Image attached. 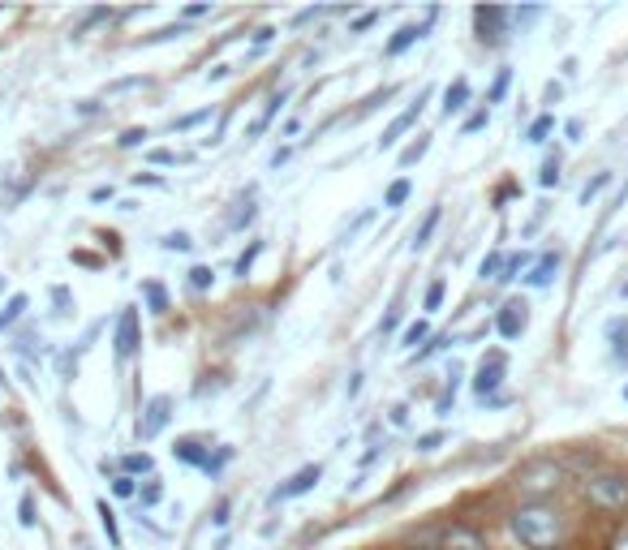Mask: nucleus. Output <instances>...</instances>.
<instances>
[{
  "instance_id": "obj_7",
  "label": "nucleus",
  "mask_w": 628,
  "mask_h": 550,
  "mask_svg": "<svg viewBox=\"0 0 628 550\" xmlns=\"http://www.w3.org/2000/svg\"><path fill=\"white\" fill-rule=\"evenodd\" d=\"M426 99H431V86H426V91H418V104H409V108L401 112V117H396L388 129H383V138H379V151H392L396 142H401V134H409V129L418 125V117H422V104H426Z\"/></svg>"
},
{
  "instance_id": "obj_10",
  "label": "nucleus",
  "mask_w": 628,
  "mask_h": 550,
  "mask_svg": "<svg viewBox=\"0 0 628 550\" xmlns=\"http://www.w3.org/2000/svg\"><path fill=\"white\" fill-rule=\"evenodd\" d=\"M138 344H142V336H138V310H121V318H117V357H134Z\"/></svg>"
},
{
  "instance_id": "obj_31",
  "label": "nucleus",
  "mask_w": 628,
  "mask_h": 550,
  "mask_svg": "<svg viewBox=\"0 0 628 550\" xmlns=\"http://www.w3.org/2000/svg\"><path fill=\"white\" fill-rule=\"evenodd\" d=\"M435 224H439V207H435L431 215H426V224L418 228V233H413V250H422V245H426V241H431V233H435Z\"/></svg>"
},
{
  "instance_id": "obj_19",
  "label": "nucleus",
  "mask_w": 628,
  "mask_h": 550,
  "mask_svg": "<svg viewBox=\"0 0 628 550\" xmlns=\"http://www.w3.org/2000/svg\"><path fill=\"white\" fill-rule=\"evenodd\" d=\"M142 297H147V306L151 314H168V293H164V284H142Z\"/></svg>"
},
{
  "instance_id": "obj_45",
  "label": "nucleus",
  "mask_w": 628,
  "mask_h": 550,
  "mask_svg": "<svg viewBox=\"0 0 628 550\" xmlns=\"http://www.w3.org/2000/svg\"><path fill=\"white\" fill-rule=\"evenodd\" d=\"M392 422H396V426L409 422V409H405V404H396V409H392Z\"/></svg>"
},
{
  "instance_id": "obj_41",
  "label": "nucleus",
  "mask_w": 628,
  "mask_h": 550,
  "mask_svg": "<svg viewBox=\"0 0 628 550\" xmlns=\"http://www.w3.org/2000/svg\"><path fill=\"white\" fill-rule=\"evenodd\" d=\"M375 22H379V9H366V13H358V18H353L349 31H370Z\"/></svg>"
},
{
  "instance_id": "obj_50",
  "label": "nucleus",
  "mask_w": 628,
  "mask_h": 550,
  "mask_svg": "<svg viewBox=\"0 0 628 550\" xmlns=\"http://www.w3.org/2000/svg\"><path fill=\"white\" fill-rule=\"evenodd\" d=\"M611 550H628V533H624V538H620L616 546H611Z\"/></svg>"
},
{
  "instance_id": "obj_33",
  "label": "nucleus",
  "mask_w": 628,
  "mask_h": 550,
  "mask_svg": "<svg viewBox=\"0 0 628 550\" xmlns=\"http://www.w3.org/2000/svg\"><path fill=\"white\" fill-rule=\"evenodd\" d=\"M164 250L185 254V250H194V237H190V233H168V237H164Z\"/></svg>"
},
{
  "instance_id": "obj_24",
  "label": "nucleus",
  "mask_w": 628,
  "mask_h": 550,
  "mask_svg": "<svg viewBox=\"0 0 628 550\" xmlns=\"http://www.w3.org/2000/svg\"><path fill=\"white\" fill-rule=\"evenodd\" d=\"M499 271H504V254L491 250L487 258H482V267H478V280H495L499 284Z\"/></svg>"
},
{
  "instance_id": "obj_2",
  "label": "nucleus",
  "mask_w": 628,
  "mask_h": 550,
  "mask_svg": "<svg viewBox=\"0 0 628 550\" xmlns=\"http://www.w3.org/2000/svg\"><path fill=\"white\" fill-rule=\"evenodd\" d=\"M585 495H590V503L603 512H624L628 508V477L624 473H598L585 482Z\"/></svg>"
},
{
  "instance_id": "obj_9",
  "label": "nucleus",
  "mask_w": 628,
  "mask_h": 550,
  "mask_svg": "<svg viewBox=\"0 0 628 550\" xmlns=\"http://www.w3.org/2000/svg\"><path fill=\"white\" fill-rule=\"evenodd\" d=\"M435 550H487V542H482L474 529H465V525H448L435 538Z\"/></svg>"
},
{
  "instance_id": "obj_49",
  "label": "nucleus",
  "mask_w": 628,
  "mask_h": 550,
  "mask_svg": "<svg viewBox=\"0 0 628 550\" xmlns=\"http://www.w3.org/2000/svg\"><path fill=\"white\" fill-rule=\"evenodd\" d=\"M207 13H211L207 5H190V9H185V18H207Z\"/></svg>"
},
{
  "instance_id": "obj_42",
  "label": "nucleus",
  "mask_w": 628,
  "mask_h": 550,
  "mask_svg": "<svg viewBox=\"0 0 628 550\" xmlns=\"http://www.w3.org/2000/svg\"><path fill=\"white\" fill-rule=\"evenodd\" d=\"M203 121H211V108H203V112H190V117H181L173 129H194V125H203Z\"/></svg>"
},
{
  "instance_id": "obj_32",
  "label": "nucleus",
  "mask_w": 628,
  "mask_h": 550,
  "mask_svg": "<svg viewBox=\"0 0 628 550\" xmlns=\"http://www.w3.org/2000/svg\"><path fill=\"white\" fill-rule=\"evenodd\" d=\"M190 284L198 288V293H203V288L216 284V271H211V267H190Z\"/></svg>"
},
{
  "instance_id": "obj_38",
  "label": "nucleus",
  "mask_w": 628,
  "mask_h": 550,
  "mask_svg": "<svg viewBox=\"0 0 628 550\" xmlns=\"http://www.w3.org/2000/svg\"><path fill=\"white\" fill-rule=\"evenodd\" d=\"M18 516H22V525H26V529H35V520H39V516H35V499H31V495H22Z\"/></svg>"
},
{
  "instance_id": "obj_51",
  "label": "nucleus",
  "mask_w": 628,
  "mask_h": 550,
  "mask_svg": "<svg viewBox=\"0 0 628 550\" xmlns=\"http://www.w3.org/2000/svg\"><path fill=\"white\" fill-rule=\"evenodd\" d=\"M0 293H5V275H0Z\"/></svg>"
},
{
  "instance_id": "obj_29",
  "label": "nucleus",
  "mask_w": 628,
  "mask_h": 550,
  "mask_svg": "<svg viewBox=\"0 0 628 550\" xmlns=\"http://www.w3.org/2000/svg\"><path fill=\"white\" fill-rule=\"evenodd\" d=\"M259 254H263V241H250V250L241 254V258H237V267H233V271L241 275V280H246V275H250V267H254V258H259Z\"/></svg>"
},
{
  "instance_id": "obj_21",
  "label": "nucleus",
  "mask_w": 628,
  "mask_h": 550,
  "mask_svg": "<svg viewBox=\"0 0 628 550\" xmlns=\"http://www.w3.org/2000/svg\"><path fill=\"white\" fill-rule=\"evenodd\" d=\"M164 499V486H160V477H147V482L138 486V503L142 508H155V503Z\"/></svg>"
},
{
  "instance_id": "obj_25",
  "label": "nucleus",
  "mask_w": 628,
  "mask_h": 550,
  "mask_svg": "<svg viewBox=\"0 0 628 550\" xmlns=\"http://www.w3.org/2000/svg\"><path fill=\"white\" fill-rule=\"evenodd\" d=\"M538 185H542V190L560 185V155H547V164H542V172H538Z\"/></svg>"
},
{
  "instance_id": "obj_36",
  "label": "nucleus",
  "mask_w": 628,
  "mask_h": 550,
  "mask_svg": "<svg viewBox=\"0 0 628 550\" xmlns=\"http://www.w3.org/2000/svg\"><path fill=\"white\" fill-rule=\"evenodd\" d=\"M422 306H426V310H439V306H444V280H435L431 288H426V301H422Z\"/></svg>"
},
{
  "instance_id": "obj_46",
  "label": "nucleus",
  "mask_w": 628,
  "mask_h": 550,
  "mask_svg": "<svg viewBox=\"0 0 628 550\" xmlns=\"http://www.w3.org/2000/svg\"><path fill=\"white\" fill-rule=\"evenodd\" d=\"M181 35H185V26H168V31H160L155 39H181Z\"/></svg>"
},
{
  "instance_id": "obj_5",
  "label": "nucleus",
  "mask_w": 628,
  "mask_h": 550,
  "mask_svg": "<svg viewBox=\"0 0 628 550\" xmlns=\"http://www.w3.org/2000/svg\"><path fill=\"white\" fill-rule=\"evenodd\" d=\"M504 374H508V357H504V353H487V357H482L478 379H474V392H478L482 404H487V400L495 396V387L504 383Z\"/></svg>"
},
{
  "instance_id": "obj_13",
  "label": "nucleus",
  "mask_w": 628,
  "mask_h": 550,
  "mask_svg": "<svg viewBox=\"0 0 628 550\" xmlns=\"http://www.w3.org/2000/svg\"><path fill=\"white\" fill-rule=\"evenodd\" d=\"M173 456L185 460V465H198V469L211 473V452H203V443H198V439H181V443L173 447Z\"/></svg>"
},
{
  "instance_id": "obj_17",
  "label": "nucleus",
  "mask_w": 628,
  "mask_h": 550,
  "mask_svg": "<svg viewBox=\"0 0 628 550\" xmlns=\"http://www.w3.org/2000/svg\"><path fill=\"white\" fill-rule=\"evenodd\" d=\"M26 306H31V297H26V293H13V297H9V306H5V310H0V331H5V327H13V323H18V318L26 314Z\"/></svg>"
},
{
  "instance_id": "obj_47",
  "label": "nucleus",
  "mask_w": 628,
  "mask_h": 550,
  "mask_svg": "<svg viewBox=\"0 0 628 550\" xmlns=\"http://www.w3.org/2000/svg\"><path fill=\"white\" fill-rule=\"evenodd\" d=\"M271 39H276V31H271V26H263V31L254 35V43H259V48H263V43H271Z\"/></svg>"
},
{
  "instance_id": "obj_37",
  "label": "nucleus",
  "mask_w": 628,
  "mask_h": 550,
  "mask_svg": "<svg viewBox=\"0 0 628 550\" xmlns=\"http://www.w3.org/2000/svg\"><path fill=\"white\" fill-rule=\"evenodd\" d=\"M112 495H121V499H130V495H138L134 477H130V473H121V477H117V482H112Z\"/></svg>"
},
{
  "instance_id": "obj_52",
  "label": "nucleus",
  "mask_w": 628,
  "mask_h": 550,
  "mask_svg": "<svg viewBox=\"0 0 628 550\" xmlns=\"http://www.w3.org/2000/svg\"><path fill=\"white\" fill-rule=\"evenodd\" d=\"M624 404H628V387H624Z\"/></svg>"
},
{
  "instance_id": "obj_11",
  "label": "nucleus",
  "mask_w": 628,
  "mask_h": 550,
  "mask_svg": "<svg viewBox=\"0 0 628 550\" xmlns=\"http://www.w3.org/2000/svg\"><path fill=\"white\" fill-rule=\"evenodd\" d=\"M426 26H431V22H409V26H401V31H396V35L388 39V48H383V52H388V56H401V52H409L413 43H418V39L426 35Z\"/></svg>"
},
{
  "instance_id": "obj_35",
  "label": "nucleus",
  "mask_w": 628,
  "mask_h": 550,
  "mask_svg": "<svg viewBox=\"0 0 628 550\" xmlns=\"http://www.w3.org/2000/svg\"><path fill=\"white\" fill-rule=\"evenodd\" d=\"M448 434L444 430H431V434H418V452H435V447H444Z\"/></svg>"
},
{
  "instance_id": "obj_20",
  "label": "nucleus",
  "mask_w": 628,
  "mask_h": 550,
  "mask_svg": "<svg viewBox=\"0 0 628 550\" xmlns=\"http://www.w3.org/2000/svg\"><path fill=\"white\" fill-rule=\"evenodd\" d=\"M426 151H431V134H418V142H409V147L401 151V168H413Z\"/></svg>"
},
{
  "instance_id": "obj_30",
  "label": "nucleus",
  "mask_w": 628,
  "mask_h": 550,
  "mask_svg": "<svg viewBox=\"0 0 628 550\" xmlns=\"http://www.w3.org/2000/svg\"><path fill=\"white\" fill-rule=\"evenodd\" d=\"M607 185H611V172H598L594 181H585V190H581V202H585V207H590V198H594V194H603Z\"/></svg>"
},
{
  "instance_id": "obj_8",
  "label": "nucleus",
  "mask_w": 628,
  "mask_h": 550,
  "mask_svg": "<svg viewBox=\"0 0 628 550\" xmlns=\"http://www.w3.org/2000/svg\"><path fill=\"white\" fill-rule=\"evenodd\" d=\"M323 482V469L319 465H306V469H297L289 482H280L276 490H271V503H284V499H297V495H310L314 486Z\"/></svg>"
},
{
  "instance_id": "obj_26",
  "label": "nucleus",
  "mask_w": 628,
  "mask_h": 550,
  "mask_svg": "<svg viewBox=\"0 0 628 550\" xmlns=\"http://www.w3.org/2000/svg\"><path fill=\"white\" fill-rule=\"evenodd\" d=\"M551 129H555V117L547 112V117H538V121L530 125V134H525V142H534V147H538V142H547V138H551Z\"/></svg>"
},
{
  "instance_id": "obj_6",
  "label": "nucleus",
  "mask_w": 628,
  "mask_h": 550,
  "mask_svg": "<svg viewBox=\"0 0 628 550\" xmlns=\"http://www.w3.org/2000/svg\"><path fill=\"white\" fill-rule=\"evenodd\" d=\"M495 327H499V336H504V340H521V336H525V327H530V306H525L521 297L504 301V306H499Z\"/></svg>"
},
{
  "instance_id": "obj_34",
  "label": "nucleus",
  "mask_w": 628,
  "mask_h": 550,
  "mask_svg": "<svg viewBox=\"0 0 628 550\" xmlns=\"http://www.w3.org/2000/svg\"><path fill=\"white\" fill-rule=\"evenodd\" d=\"M508 82H512V74H508V69H499V78H495V86H491L487 104H499V99H504V95H508Z\"/></svg>"
},
{
  "instance_id": "obj_12",
  "label": "nucleus",
  "mask_w": 628,
  "mask_h": 550,
  "mask_svg": "<svg viewBox=\"0 0 628 550\" xmlns=\"http://www.w3.org/2000/svg\"><path fill=\"white\" fill-rule=\"evenodd\" d=\"M555 271H560V254H542L538 263L530 267V275H521L530 288H547L551 280H555Z\"/></svg>"
},
{
  "instance_id": "obj_48",
  "label": "nucleus",
  "mask_w": 628,
  "mask_h": 550,
  "mask_svg": "<svg viewBox=\"0 0 628 550\" xmlns=\"http://www.w3.org/2000/svg\"><path fill=\"white\" fill-rule=\"evenodd\" d=\"M211 520H216V525H228V503H216V516Z\"/></svg>"
},
{
  "instance_id": "obj_1",
  "label": "nucleus",
  "mask_w": 628,
  "mask_h": 550,
  "mask_svg": "<svg viewBox=\"0 0 628 550\" xmlns=\"http://www.w3.org/2000/svg\"><path fill=\"white\" fill-rule=\"evenodd\" d=\"M512 533L525 550H560L564 546V516L547 503H525L512 512Z\"/></svg>"
},
{
  "instance_id": "obj_23",
  "label": "nucleus",
  "mask_w": 628,
  "mask_h": 550,
  "mask_svg": "<svg viewBox=\"0 0 628 550\" xmlns=\"http://www.w3.org/2000/svg\"><path fill=\"white\" fill-rule=\"evenodd\" d=\"M530 267V254H512L504 258V271H499V284H508V280H521V271Z\"/></svg>"
},
{
  "instance_id": "obj_43",
  "label": "nucleus",
  "mask_w": 628,
  "mask_h": 550,
  "mask_svg": "<svg viewBox=\"0 0 628 550\" xmlns=\"http://www.w3.org/2000/svg\"><path fill=\"white\" fill-rule=\"evenodd\" d=\"M147 159H151V164H177V155H173V151H151Z\"/></svg>"
},
{
  "instance_id": "obj_16",
  "label": "nucleus",
  "mask_w": 628,
  "mask_h": 550,
  "mask_svg": "<svg viewBox=\"0 0 628 550\" xmlns=\"http://www.w3.org/2000/svg\"><path fill=\"white\" fill-rule=\"evenodd\" d=\"M95 512H99V525H104V533H108L112 550H121V529H117V512L108 508V499H99V503H95Z\"/></svg>"
},
{
  "instance_id": "obj_27",
  "label": "nucleus",
  "mask_w": 628,
  "mask_h": 550,
  "mask_svg": "<svg viewBox=\"0 0 628 550\" xmlns=\"http://www.w3.org/2000/svg\"><path fill=\"white\" fill-rule=\"evenodd\" d=\"M607 336L616 340V353H620V357H628V323H624V318H611Z\"/></svg>"
},
{
  "instance_id": "obj_4",
  "label": "nucleus",
  "mask_w": 628,
  "mask_h": 550,
  "mask_svg": "<svg viewBox=\"0 0 628 550\" xmlns=\"http://www.w3.org/2000/svg\"><path fill=\"white\" fill-rule=\"evenodd\" d=\"M474 22H478V39L482 43H504L508 26H512V9H499V5L474 9Z\"/></svg>"
},
{
  "instance_id": "obj_40",
  "label": "nucleus",
  "mask_w": 628,
  "mask_h": 550,
  "mask_svg": "<svg viewBox=\"0 0 628 550\" xmlns=\"http://www.w3.org/2000/svg\"><path fill=\"white\" fill-rule=\"evenodd\" d=\"M142 138H147V129H125V134L117 138V147H125V151H130V147H142Z\"/></svg>"
},
{
  "instance_id": "obj_28",
  "label": "nucleus",
  "mask_w": 628,
  "mask_h": 550,
  "mask_svg": "<svg viewBox=\"0 0 628 550\" xmlns=\"http://www.w3.org/2000/svg\"><path fill=\"white\" fill-rule=\"evenodd\" d=\"M151 469H155V460L147 452H130V456H125V473H130V477L134 473H151Z\"/></svg>"
},
{
  "instance_id": "obj_3",
  "label": "nucleus",
  "mask_w": 628,
  "mask_h": 550,
  "mask_svg": "<svg viewBox=\"0 0 628 550\" xmlns=\"http://www.w3.org/2000/svg\"><path fill=\"white\" fill-rule=\"evenodd\" d=\"M168 422H173V396H151L147 404H142V413H138V439L151 443Z\"/></svg>"
},
{
  "instance_id": "obj_14",
  "label": "nucleus",
  "mask_w": 628,
  "mask_h": 550,
  "mask_svg": "<svg viewBox=\"0 0 628 550\" xmlns=\"http://www.w3.org/2000/svg\"><path fill=\"white\" fill-rule=\"evenodd\" d=\"M465 104H469V82H465V78L448 82V91H444V117H456V112H465Z\"/></svg>"
},
{
  "instance_id": "obj_44",
  "label": "nucleus",
  "mask_w": 628,
  "mask_h": 550,
  "mask_svg": "<svg viewBox=\"0 0 628 550\" xmlns=\"http://www.w3.org/2000/svg\"><path fill=\"white\" fill-rule=\"evenodd\" d=\"M112 198V185H95L91 190V202H108Z\"/></svg>"
},
{
  "instance_id": "obj_18",
  "label": "nucleus",
  "mask_w": 628,
  "mask_h": 550,
  "mask_svg": "<svg viewBox=\"0 0 628 550\" xmlns=\"http://www.w3.org/2000/svg\"><path fill=\"white\" fill-rule=\"evenodd\" d=\"M426 340H431V323H426V318L409 323V327H405V336H401L405 349H418V344H426Z\"/></svg>"
},
{
  "instance_id": "obj_22",
  "label": "nucleus",
  "mask_w": 628,
  "mask_h": 550,
  "mask_svg": "<svg viewBox=\"0 0 628 550\" xmlns=\"http://www.w3.org/2000/svg\"><path fill=\"white\" fill-rule=\"evenodd\" d=\"M409 194H413V185H409L405 177H401V181H392V185H388V194H383V207H405Z\"/></svg>"
},
{
  "instance_id": "obj_39",
  "label": "nucleus",
  "mask_w": 628,
  "mask_h": 550,
  "mask_svg": "<svg viewBox=\"0 0 628 550\" xmlns=\"http://www.w3.org/2000/svg\"><path fill=\"white\" fill-rule=\"evenodd\" d=\"M491 125V112L482 108V112H474V117H465V134H478V129H487Z\"/></svg>"
},
{
  "instance_id": "obj_15",
  "label": "nucleus",
  "mask_w": 628,
  "mask_h": 550,
  "mask_svg": "<svg viewBox=\"0 0 628 550\" xmlns=\"http://www.w3.org/2000/svg\"><path fill=\"white\" fill-rule=\"evenodd\" d=\"M284 99H289V91H276V95H271V99H267V104H263V117H259V121H254L250 129H246V134H250V138H259V134H263V129H267L271 121H276V112L284 108Z\"/></svg>"
}]
</instances>
